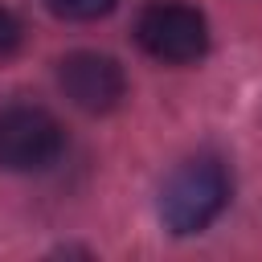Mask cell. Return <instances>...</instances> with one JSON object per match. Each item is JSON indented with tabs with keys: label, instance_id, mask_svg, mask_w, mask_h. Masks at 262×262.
Wrapping results in <instances>:
<instances>
[{
	"label": "cell",
	"instance_id": "obj_4",
	"mask_svg": "<svg viewBox=\"0 0 262 262\" xmlns=\"http://www.w3.org/2000/svg\"><path fill=\"white\" fill-rule=\"evenodd\" d=\"M57 86L61 94L86 111V115H106L123 102L127 94V74L115 57L106 53H94V49H78L70 57H61L57 66Z\"/></svg>",
	"mask_w": 262,
	"mask_h": 262
},
{
	"label": "cell",
	"instance_id": "obj_5",
	"mask_svg": "<svg viewBox=\"0 0 262 262\" xmlns=\"http://www.w3.org/2000/svg\"><path fill=\"white\" fill-rule=\"evenodd\" d=\"M119 0H45V8L61 20H98L115 8Z\"/></svg>",
	"mask_w": 262,
	"mask_h": 262
},
{
	"label": "cell",
	"instance_id": "obj_6",
	"mask_svg": "<svg viewBox=\"0 0 262 262\" xmlns=\"http://www.w3.org/2000/svg\"><path fill=\"white\" fill-rule=\"evenodd\" d=\"M20 41H25V25H20V16H16L12 8L0 4V57H12V53L20 49Z\"/></svg>",
	"mask_w": 262,
	"mask_h": 262
},
{
	"label": "cell",
	"instance_id": "obj_3",
	"mask_svg": "<svg viewBox=\"0 0 262 262\" xmlns=\"http://www.w3.org/2000/svg\"><path fill=\"white\" fill-rule=\"evenodd\" d=\"M66 147L61 123L33 102H16L0 111V168L8 172H41Z\"/></svg>",
	"mask_w": 262,
	"mask_h": 262
},
{
	"label": "cell",
	"instance_id": "obj_2",
	"mask_svg": "<svg viewBox=\"0 0 262 262\" xmlns=\"http://www.w3.org/2000/svg\"><path fill=\"white\" fill-rule=\"evenodd\" d=\"M135 41L147 57L164 61V66H188L201 61L209 49V25L192 4L180 0H160L147 4L135 20Z\"/></svg>",
	"mask_w": 262,
	"mask_h": 262
},
{
	"label": "cell",
	"instance_id": "obj_1",
	"mask_svg": "<svg viewBox=\"0 0 262 262\" xmlns=\"http://www.w3.org/2000/svg\"><path fill=\"white\" fill-rule=\"evenodd\" d=\"M225 205H229V172L209 156L184 160L164 180V192H160V217L180 237L213 225Z\"/></svg>",
	"mask_w": 262,
	"mask_h": 262
}]
</instances>
